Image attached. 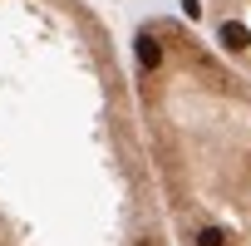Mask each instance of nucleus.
Returning <instances> with one entry per match:
<instances>
[{"label": "nucleus", "instance_id": "obj_2", "mask_svg": "<svg viewBox=\"0 0 251 246\" xmlns=\"http://www.w3.org/2000/svg\"><path fill=\"white\" fill-rule=\"evenodd\" d=\"M197 15L212 49L251 79V0H197Z\"/></svg>", "mask_w": 251, "mask_h": 246}, {"label": "nucleus", "instance_id": "obj_1", "mask_svg": "<svg viewBox=\"0 0 251 246\" xmlns=\"http://www.w3.org/2000/svg\"><path fill=\"white\" fill-rule=\"evenodd\" d=\"M133 89L177 246H251V79L212 40L153 15L133 35Z\"/></svg>", "mask_w": 251, "mask_h": 246}]
</instances>
